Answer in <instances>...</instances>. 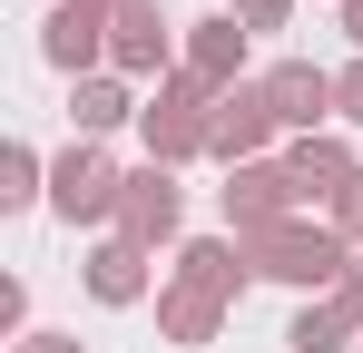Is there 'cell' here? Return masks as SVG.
<instances>
[{
  "instance_id": "8",
  "label": "cell",
  "mask_w": 363,
  "mask_h": 353,
  "mask_svg": "<svg viewBox=\"0 0 363 353\" xmlns=\"http://www.w3.org/2000/svg\"><path fill=\"white\" fill-rule=\"evenodd\" d=\"M177 216H186L177 167H128V196H118V235H128V245H167Z\"/></svg>"
},
{
  "instance_id": "19",
  "label": "cell",
  "mask_w": 363,
  "mask_h": 353,
  "mask_svg": "<svg viewBox=\"0 0 363 353\" xmlns=\"http://www.w3.org/2000/svg\"><path fill=\"white\" fill-rule=\"evenodd\" d=\"M334 235H344V245H354V235H363V167H354V186L334 196Z\"/></svg>"
},
{
  "instance_id": "22",
  "label": "cell",
  "mask_w": 363,
  "mask_h": 353,
  "mask_svg": "<svg viewBox=\"0 0 363 353\" xmlns=\"http://www.w3.org/2000/svg\"><path fill=\"white\" fill-rule=\"evenodd\" d=\"M10 353H89V344H79V334H40V324H30V334H20Z\"/></svg>"
},
{
  "instance_id": "9",
  "label": "cell",
  "mask_w": 363,
  "mask_h": 353,
  "mask_svg": "<svg viewBox=\"0 0 363 353\" xmlns=\"http://www.w3.org/2000/svg\"><path fill=\"white\" fill-rule=\"evenodd\" d=\"M40 59L69 69V79H99V59H108V10H99V0H60L50 30H40Z\"/></svg>"
},
{
  "instance_id": "2",
  "label": "cell",
  "mask_w": 363,
  "mask_h": 353,
  "mask_svg": "<svg viewBox=\"0 0 363 353\" xmlns=\"http://www.w3.org/2000/svg\"><path fill=\"white\" fill-rule=\"evenodd\" d=\"M206 118H216V89L206 79H157V99L138 108V138H147V167H186V157H206Z\"/></svg>"
},
{
  "instance_id": "21",
  "label": "cell",
  "mask_w": 363,
  "mask_h": 353,
  "mask_svg": "<svg viewBox=\"0 0 363 353\" xmlns=\"http://www.w3.org/2000/svg\"><path fill=\"white\" fill-rule=\"evenodd\" d=\"M334 314H344V324H354V334H363V265H354V275H344V285H334Z\"/></svg>"
},
{
  "instance_id": "3",
  "label": "cell",
  "mask_w": 363,
  "mask_h": 353,
  "mask_svg": "<svg viewBox=\"0 0 363 353\" xmlns=\"http://www.w3.org/2000/svg\"><path fill=\"white\" fill-rule=\"evenodd\" d=\"M118 196H128V176L108 167L89 138H79L69 157H50V206H60L69 226H108V216H118Z\"/></svg>"
},
{
  "instance_id": "18",
  "label": "cell",
  "mask_w": 363,
  "mask_h": 353,
  "mask_svg": "<svg viewBox=\"0 0 363 353\" xmlns=\"http://www.w3.org/2000/svg\"><path fill=\"white\" fill-rule=\"evenodd\" d=\"M245 30H295V0H226Z\"/></svg>"
},
{
  "instance_id": "16",
  "label": "cell",
  "mask_w": 363,
  "mask_h": 353,
  "mask_svg": "<svg viewBox=\"0 0 363 353\" xmlns=\"http://www.w3.org/2000/svg\"><path fill=\"white\" fill-rule=\"evenodd\" d=\"M30 196H50V167H40L30 138H10L0 147V206H30Z\"/></svg>"
},
{
  "instance_id": "17",
  "label": "cell",
  "mask_w": 363,
  "mask_h": 353,
  "mask_svg": "<svg viewBox=\"0 0 363 353\" xmlns=\"http://www.w3.org/2000/svg\"><path fill=\"white\" fill-rule=\"evenodd\" d=\"M344 344H354V324L334 304H304L295 324H285V353H344Z\"/></svg>"
},
{
  "instance_id": "11",
  "label": "cell",
  "mask_w": 363,
  "mask_h": 353,
  "mask_svg": "<svg viewBox=\"0 0 363 353\" xmlns=\"http://www.w3.org/2000/svg\"><path fill=\"white\" fill-rule=\"evenodd\" d=\"M245 275H255V265H245V245H236V235H186V245H177V275H167V285L236 304V294H245Z\"/></svg>"
},
{
  "instance_id": "1",
  "label": "cell",
  "mask_w": 363,
  "mask_h": 353,
  "mask_svg": "<svg viewBox=\"0 0 363 353\" xmlns=\"http://www.w3.org/2000/svg\"><path fill=\"white\" fill-rule=\"evenodd\" d=\"M236 245H245V265H255L265 285H295V294H334L344 275H354L344 235L304 226V216H285V226H265V235H236Z\"/></svg>"
},
{
  "instance_id": "5",
  "label": "cell",
  "mask_w": 363,
  "mask_h": 353,
  "mask_svg": "<svg viewBox=\"0 0 363 353\" xmlns=\"http://www.w3.org/2000/svg\"><path fill=\"white\" fill-rule=\"evenodd\" d=\"M255 89H265L275 128H295V138H324V118H334V69H314V59H275Z\"/></svg>"
},
{
  "instance_id": "15",
  "label": "cell",
  "mask_w": 363,
  "mask_h": 353,
  "mask_svg": "<svg viewBox=\"0 0 363 353\" xmlns=\"http://www.w3.org/2000/svg\"><path fill=\"white\" fill-rule=\"evenodd\" d=\"M79 275H89L99 304H138V294H147V245L108 235V245H89V265H79Z\"/></svg>"
},
{
  "instance_id": "13",
  "label": "cell",
  "mask_w": 363,
  "mask_h": 353,
  "mask_svg": "<svg viewBox=\"0 0 363 353\" xmlns=\"http://www.w3.org/2000/svg\"><path fill=\"white\" fill-rule=\"evenodd\" d=\"M285 176H295L304 196H324V206H334V196L354 186V147H344L334 128H324V138H295V147H285Z\"/></svg>"
},
{
  "instance_id": "6",
  "label": "cell",
  "mask_w": 363,
  "mask_h": 353,
  "mask_svg": "<svg viewBox=\"0 0 363 353\" xmlns=\"http://www.w3.org/2000/svg\"><path fill=\"white\" fill-rule=\"evenodd\" d=\"M167 59H177V40H167L157 0H128V10H108V69H118V79H177Z\"/></svg>"
},
{
  "instance_id": "7",
  "label": "cell",
  "mask_w": 363,
  "mask_h": 353,
  "mask_svg": "<svg viewBox=\"0 0 363 353\" xmlns=\"http://www.w3.org/2000/svg\"><path fill=\"white\" fill-rule=\"evenodd\" d=\"M275 147V108H265V89H226L216 118H206V157L216 167H255Z\"/></svg>"
},
{
  "instance_id": "23",
  "label": "cell",
  "mask_w": 363,
  "mask_h": 353,
  "mask_svg": "<svg viewBox=\"0 0 363 353\" xmlns=\"http://www.w3.org/2000/svg\"><path fill=\"white\" fill-rule=\"evenodd\" d=\"M344 40H354V50H363V0H344Z\"/></svg>"
},
{
  "instance_id": "12",
  "label": "cell",
  "mask_w": 363,
  "mask_h": 353,
  "mask_svg": "<svg viewBox=\"0 0 363 353\" xmlns=\"http://www.w3.org/2000/svg\"><path fill=\"white\" fill-rule=\"evenodd\" d=\"M128 118H138V99H128V79H118V69H99V79H69V128H79L89 147H99L108 128H128Z\"/></svg>"
},
{
  "instance_id": "14",
  "label": "cell",
  "mask_w": 363,
  "mask_h": 353,
  "mask_svg": "<svg viewBox=\"0 0 363 353\" xmlns=\"http://www.w3.org/2000/svg\"><path fill=\"white\" fill-rule=\"evenodd\" d=\"M157 334H167L177 353H206L216 334H226V304H216V294H186V285H167V294H157Z\"/></svg>"
},
{
  "instance_id": "20",
  "label": "cell",
  "mask_w": 363,
  "mask_h": 353,
  "mask_svg": "<svg viewBox=\"0 0 363 353\" xmlns=\"http://www.w3.org/2000/svg\"><path fill=\"white\" fill-rule=\"evenodd\" d=\"M334 118H354V128H363V59L344 69V79H334Z\"/></svg>"
},
{
  "instance_id": "4",
  "label": "cell",
  "mask_w": 363,
  "mask_h": 353,
  "mask_svg": "<svg viewBox=\"0 0 363 353\" xmlns=\"http://www.w3.org/2000/svg\"><path fill=\"white\" fill-rule=\"evenodd\" d=\"M216 196H226V226H236V235H265V226H285V216L304 206V186L285 176V157L226 167V186H216Z\"/></svg>"
},
{
  "instance_id": "10",
  "label": "cell",
  "mask_w": 363,
  "mask_h": 353,
  "mask_svg": "<svg viewBox=\"0 0 363 353\" xmlns=\"http://www.w3.org/2000/svg\"><path fill=\"white\" fill-rule=\"evenodd\" d=\"M245 40H255V30H245L236 10H216V20H196V30H186V79H206V89H216V99H226V89H245L236 69H245Z\"/></svg>"
},
{
  "instance_id": "24",
  "label": "cell",
  "mask_w": 363,
  "mask_h": 353,
  "mask_svg": "<svg viewBox=\"0 0 363 353\" xmlns=\"http://www.w3.org/2000/svg\"><path fill=\"white\" fill-rule=\"evenodd\" d=\"M99 10H128V0H99Z\"/></svg>"
}]
</instances>
